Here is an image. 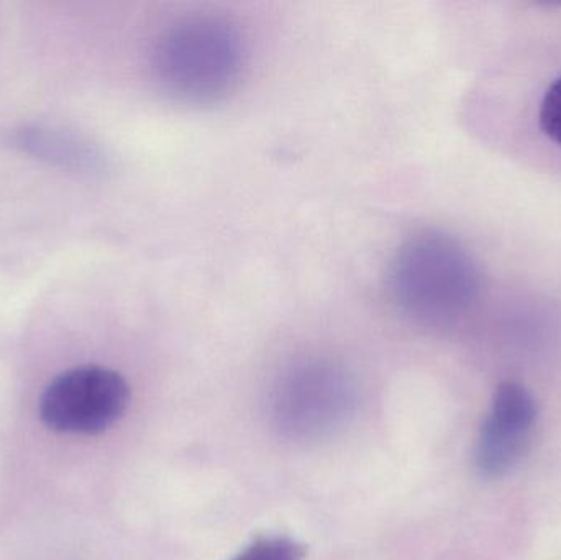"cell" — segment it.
Segmentation results:
<instances>
[{"instance_id": "1", "label": "cell", "mask_w": 561, "mask_h": 560, "mask_svg": "<svg viewBox=\"0 0 561 560\" xmlns=\"http://www.w3.org/2000/svg\"><path fill=\"white\" fill-rule=\"evenodd\" d=\"M243 43L229 22L216 16L184 19L167 30L154 52L161 84L186 101H214L239 81Z\"/></svg>"}, {"instance_id": "2", "label": "cell", "mask_w": 561, "mask_h": 560, "mask_svg": "<svg viewBox=\"0 0 561 560\" xmlns=\"http://www.w3.org/2000/svg\"><path fill=\"white\" fill-rule=\"evenodd\" d=\"M389 282L396 301L411 318L445 321L467 296V260L447 239L419 236L399 250Z\"/></svg>"}, {"instance_id": "3", "label": "cell", "mask_w": 561, "mask_h": 560, "mask_svg": "<svg viewBox=\"0 0 561 560\" xmlns=\"http://www.w3.org/2000/svg\"><path fill=\"white\" fill-rule=\"evenodd\" d=\"M130 403V387L118 372L101 365L71 368L43 391L39 418L62 434L95 436L111 430Z\"/></svg>"}, {"instance_id": "4", "label": "cell", "mask_w": 561, "mask_h": 560, "mask_svg": "<svg viewBox=\"0 0 561 560\" xmlns=\"http://www.w3.org/2000/svg\"><path fill=\"white\" fill-rule=\"evenodd\" d=\"M537 420L533 393L517 381L501 384L474 446L477 472L483 479H501L519 466L533 446Z\"/></svg>"}, {"instance_id": "5", "label": "cell", "mask_w": 561, "mask_h": 560, "mask_svg": "<svg viewBox=\"0 0 561 560\" xmlns=\"http://www.w3.org/2000/svg\"><path fill=\"white\" fill-rule=\"evenodd\" d=\"M346 385L342 375L330 367L302 368L290 378L279 398V416L287 421L289 430H323L339 416L336 411L345 407Z\"/></svg>"}, {"instance_id": "6", "label": "cell", "mask_w": 561, "mask_h": 560, "mask_svg": "<svg viewBox=\"0 0 561 560\" xmlns=\"http://www.w3.org/2000/svg\"><path fill=\"white\" fill-rule=\"evenodd\" d=\"M20 145L38 157L69 167L71 163L81 164V161L85 160L82 145L76 144L71 137H66L59 132H22Z\"/></svg>"}, {"instance_id": "7", "label": "cell", "mask_w": 561, "mask_h": 560, "mask_svg": "<svg viewBox=\"0 0 561 560\" xmlns=\"http://www.w3.org/2000/svg\"><path fill=\"white\" fill-rule=\"evenodd\" d=\"M307 548L296 539L284 536L256 539L232 560H306Z\"/></svg>"}, {"instance_id": "8", "label": "cell", "mask_w": 561, "mask_h": 560, "mask_svg": "<svg viewBox=\"0 0 561 560\" xmlns=\"http://www.w3.org/2000/svg\"><path fill=\"white\" fill-rule=\"evenodd\" d=\"M543 134L561 147V76L547 88L539 111Z\"/></svg>"}]
</instances>
